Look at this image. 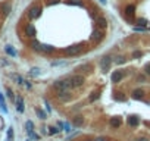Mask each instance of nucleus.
<instances>
[{
  "mask_svg": "<svg viewBox=\"0 0 150 141\" xmlns=\"http://www.w3.org/2000/svg\"><path fill=\"white\" fill-rule=\"evenodd\" d=\"M53 87H55L56 91H69L71 90V82H69V79H60V81L55 82Z\"/></svg>",
  "mask_w": 150,
  "mask_h": 141,
  "instance_id": "nucleus-1",
  "label": "nucleus"
},
{
  "mask_svg": "<svg viewBox=\"0 0 150 141\" xmlns=\"http://www.w3.org/2000/svg\"><path fill=\"white\" fill-rule=\"evenodd\" d=\"M69 82H71V88H77V87H81L84 84V77L83 75H72L69 77Z\"/></svg>",
  "mask_w": 150,
  "mask_h": 141,
  "instance_id": "nucleus-2",
  "label": "nucleus"
},
{
  "mask_svg": "<svg viewBox=\"0 0 150 141\" xmlns=\"http://www.w3.org/2000/svg\"><path fill=\"white\" fill-rule=\"evenodd\" d=\"M25 131H26V134L30 135L31 140H40V135H37V134L34 132V125H33L31 121H26L25 122Z\"/></svg>",
  "mask_w": 150,
  "mask_h": 141,
  "instance_id": "nucleus-3",
  "label": "nucleus"
},
{
  "mask_svg": "<svg viewBox=\"0 0 150 141\" xmlns=\"http://www.w3.org/2000/svg\"><path fill=\"white\" fill-rule=\"evenodd\" d=\"M28 18L33 21V19H37L38 16L41 15V9L38 8V6H33V8H30V10H28Z\"/></svg>",
  "mask_w": 150,
  "mask_h": 141,
  "instance_id": "nucleus-4",
  "label": "nucleus"
},
{
  "mask_svg": "<svg viewBox=\"0 0 150 141\" xmlns=\"http://www.w3.org/2000/svg\"><path fill=\"white\" fill-rule=\"evenodd\" d=\"M96 28H99V30H106V28H108V21H106V18H103V16L96 18Z\"/></svg>",
  "mask_w": 150,
  "mask_h": 141,
  "instance_id": "nucleus-5",
  "label": "nucleus"
},
{
  "mask_svg": "<svg viewBox=\"0 0 150 141\" xmlns=\"http://www.w3.org/2000/svg\"><path fill=\"white\" fill-rule=\"evenodd\" d=\"M15 106H16V110L19 112V113H24V110H25V106H24V99L21 96H18L15 99Z\"/></svg>",
  "mask_w": 150,
  "mask_h": 141,
  "instance_id": "nucleus-6",
  "label": "nucleus"
},
{
  "mask_svg": "<svg viewBox=\"0 0 150 141\" xmlns=\"http://www.w3.org/2000/svg\"><path fill=\"white\" fill-rule=\"evenodd\" d=\"M110 63H112V59H110L109 56H106V57H103V59H101L100 66H101V69H103V72H106V70L110 68Z\"/></svg>",
  "mask_w": 150,
  "mask_h": 141,
  "instance_id": "nucleus-7",
  "label": "nucleus"
},
{
  "mask_svg": "<svg viewBox=\"0 0 150 141\" xmlns=\"http://www.w3.org/2000/svg\"><path fill=\"white\" fill-rule=\"evenodd\" d=\"M103 37H105L103 30H99V28H96V30L93 31V34H91V40H96V41H100Z\"/></svg>",
  "mask_w": 150,
  "mask_h": 141,
  "instance_id": "nucleus-8",
  "label": "nucleus"
},
{
  "mask_svg": "<svg viewBox=\"0 0 150 141\" xmlns=\"http://www.w3.org/2000/svg\"><path fill=\"white\" fill-rule=\"evenodd\" d=\"M25 34L28 35V37H35V34H37V30H35V26L31 25V24H28V25L25 26Z\"/></svg>",
  "mask_w": 150,
  "mask_h": 141,
  "instance_id": "nucleus-9",
  "label": "nucleus"
},
{
  "mask_svg": "<svg viewBox=\"0 0 150 141\" xmlns=\"http://www.w3.org/2000/svg\"><path fill=\"white\" fill-rule=\"evenodd\" d=\"M135 13V4H127V8H125V15L128 16V18H132Z\"/></svg>",
  "mask_w": 150,
  "mask_h": 141,
  "instance_id": "nucleus-10",
  "label": "nucleus"
},
{
  "mask_svg": "<svg viewBox=\"0 0 150 141\" xmlns=\"http://www.w3.org/2000/svg\"><path fill=\"white\" fill-rule=\"evenodd\" d=\"M57 99L62 101H68L71 99V94H69V91H57Z\"/></svg>",
  "mask_w": 150,
  "mask_h": 141,
  "instance_id": "nucleus-11",
  "label": "nucleus"
},
{
  "mask_svg": "<svg viewBox=\"0 0 150 141\" xmlns=\"http://www.w3.org/2000/svg\"><path fill=\"white\" fill-rule=\"evenodd\" d=\"M122 78H124V72L122 70H116V72L112 74V82H119Z\"/></svg>",
  "mask_w": 150,
  "mask_h": 141,
  "instance_id": "nucleus-12",
  "label": "nucleus"
},
{
  "mask_svg": "<svg viewBox=\"0 0 150 141\" xmlns=\"http://www.w3.org/2000/svg\"><path fill=\"white\" fill-rule=\"evenodd\" d=\"M65 52H66L68 55H77V53L81 52V46H74V47L65 48Z\"/></svg>",
  "mask_w": 150,
  "mask_h": 141,
  "instance_id": "nucleus-13",
  "label": "nucleus"
},
{
  "mask_svg": "<svg viewBox=\"0 0 150 141\" xmlns=\"http://www.w3.org/2000/svg\"><path fill=\"white\" fill-rule=\"evenodd\" d=\"M4 52L8 53L9 56H12V57H16V56H18V52H16L12 46H4Z\"/></svg>",
  "mask_w": 150,
  "mask_h": 141,
  "instance_id": "nucleus-14",
  "label": "nucleus"
},
{
  "mask_svg": "<svg viewBox=\"0 0 150 141\" xmlns=\"http://www.w3.org/2000/svg\"><path fill=\"white\" fill-rule=\"evenodd\" d=\"M10 78L13 79V81H15L18 85H24V78L21 77V75H18V74H10Z\"/></svg>",
  "mask_w": 150,
  "mask_h": 141,
  "instance_id": "nucleus-15",
  "label": "nucleus"
},
{
  "mask_svg": "<svg viewBox=\"0 0 150 141\" xmlns=\"http://www.w3.org/2000/svg\"><path fill=\"white\" fill-rule=\"evenodd\" d=\"M143 97H144V91H143V90H134V91H132V99L141 100Z\"/></svg>",
  "mask_w": 150,
  "mask_h": 141,
  "instance_id": "nucleus-16",
  "label": "nucleus"
},
{
  "mask_svg": "<svg viewBox=\"0 0 150 141\" xmlns=\"http://www.w3.org/2000/svg\"><path fill=\"white\" fill-rule=\"evenodd\" d=\"M53 50H55V48L50 44H40V52H43V53H52Z\"/></svg>",
  "mask_w": 150,
  "mask_h": 141,
  "instance_id": "nucleus-17",
  "label": "nucleus"
},
{
  "mask_svg": "<svg viewBox=\"0 0 150 141\" xmlns=\"http://www.w3.org/2000/svg\"><path fill=\"white\" fill-rule=\"evenodd\" d=\"M138 123H140V119L137 116H130L128 118V125L130 126H137Z\"/></svg>",
  "mask_w": 150,
  "mask_h": 141,
  "instance_id": "nucleus-18",
  "label": "nucleus"
},
{
  "mask_svg": "<svg viewBox=\"0 0 150 141\" xmlns=\"http://www.w3.org/2000/svg\"><path fill=\"white\" fill-rule=\"evenodd\" d=\"M0 107L3 113H8V107H6V101H4V96L0 93Z\"/></svg>",
  "mask_w": 150,
  "mask_h": 141,
  "instance_id": "nucleus-19",
  "label": "nucleus"
},
{
  "mask_svg": "<svg viewBox=\"0 0 150 141\" xmlns=\"http://www.w3.org/2000/svg\"><path fill=\"white\" fill-rule=\"evenodd\" d=\"M110 125H112V128H119L121 126V119L119 118H110Z\"/></svg>",
  "mask_w": 150,
  "mask_h": 141,
  "instance_id": "nucleus-20",
  "label": "nucleus"
},
{
  "mask_svg": "<svg viewBox=\"0 0 150 141\" xmlns=\"http://www.w3.org/2000/svg\"><path fill=\"white\" fill-rule=\"evenodd\" d=\"M35 113H37V115H38V118L41 119V121H44V119L47 118V115H46V113H44V112L41 110V109H38V107H35Z\"/></svg>",
  "mask_w": 150,
  "mask_h": 141,
  "instance_id": "nucleus-21",
  "label": "nucleus"
},
{
  "mask_svg": "<svg viewBox=\"0 0 150 141\" xmlns=\"http://www.w3.org/2000/svg\"><path fill=\"white\" fill-rule=\"evenodd\" d=\"M40 74H41V72H40V69H38V68H33V69H31V72H30L31 77H38Z\"/></svg>",
  "mask_w": 150,
  "mask_h": 141,
  "instance_id": "nucleus-22",
  "label": "nucleus"
},
{
  "mask_svg": "<svg viewBox=\"0 0 150 141\" xmlns=\"http://www.w3.org/2000/svg\"><path fill=\"white\" fill-rule=\"evenodd\" d=\"M68 3H69V4H77V6H84L83 0H69Z\"/></svg>",
  "mask_w": 150,
  "mask_h": 141,
  "instance_id": "nucleus-23",
  "label": "nucleus"
},
{
  "mask_svg": "<svg viewBox=\"0 0 150 141\" xmlns=\"http://www.w3.org/2000/svg\"><path fill=\"white\" fill-rule=\"evenodd\" d=\"M31 47H33V50H37V52H40V43H38L37 40L31 43Z\"/></svg>",
  "mask_w": 150,
  "mask_h": 141,
  "instance_id": "nucleus-24",
  "label": "nucleus"
},
{
  "mask_svg": "<svg viewBox=\"0 0 150 141\" xmlns=\"http://www.w3.org/2000/svg\"><path fill=\"white\" fill-rule=\"evenodd\" d=\"M6 94H8V97L12 101H15V96H13V93H12L10 88H6Z\"/></svg>",
  "mask_w": 150,
  "mask_h": 141,
  "instance_id": "nucleus-25",
  "label": "nucleus"
},
{
  "mask_svg": "<svg viewBox=\"0 0 150 141\" xmlns=\"http://www.w3.org/2000/svg\"><path fill=\"white\" fill-rule=\"evenodd\" d=\"M59 128H56V126H50V128H49V134H52V135H55V134H57V132H59Z\"/></svg>",
  "mask_w": 150,
  "mask_h": 141,
  "instance_id": "nucleus-26",
  "label": "nucleus"
},
{
  "mask_svg": "<svg viewBox=\"0 0 150 141\" xmlns=\"http://www.w3.org/2000/svg\"><path fill=\"white\" fill-rule=\"evenodd\" d=\"M137 24H138V26H146V25H147V24H149V22H147L146 19L140 18V19H137Z\"/></svg>",
  "mask_w": 150,
  "mask_h": 141,
  "instance_id": "nucleus-27",
  "label": "nucleus"
},
{
  "mask_svg": "<svg viewBox=\"0 0 150 141\" xmlns=\"http://www.w3.org/2000/svg\"><path fill=\"white\" fill-rule=\"evenodd\" d=\"M74 123H75L77 126L81 125V123H83V118H81V116H77V118L74 119Z\"/></svg>",
  "mask_w": 150,
  "mask_h": 141,
  "instance_id": "nucleus-28",
  "label": "nucleus"
},
{
  "mask_svg": "<svg viewBox=\"0 0 150 141\" xmlns=\"http://www.w3.org/2000/svg\"><path fill=\"white\" fill-rule=\"evenodd\" d=\"M3 10H4V15H8V13H9V10H10V6L4 4V6H3Z\"/></svg>",
  "mask_w": 150,
  "mask_h": 141,
  "instance_id": "nucleus-29",
  "label": "nucleus"
},
{
  "mask_svg": "<svg viewBox=\"0 0 150 141\" xmlns=\"http://www.w3.org/2000/svg\"><path fill=\"white\" fill-rule=\"evenodd\" d=\"M90 68V65H83V66H79V70H88Z\"/></svg>",
  "mask_w": 150,
  "mask_h": 141,
  "instance_id": "nucleus-30",
  "label": "nucleus"
},
{
  "mask_svg": "<svg viewBox=\"0 0 150 141\" xmlns=\"http://www.w3.org/2000/svg\"><path fill=\"white\" fill-rule=\"evenodd\" d=\"M97 97H99V93H93V96L90 97V101H94L96 99H97Z\"/></svg>",
  "mask_w": 150,
  "mask_h": 141,
  "instance_id": "nucleus-31",
  "label": "nucleus"
},
{
  "mask_svg": "<svg viewBox=\"0 0 150 141\" xmlns=\"http://www.w3.org/2000/svg\"><path fill=\"white\" fill-rule=\"evenodd\" d=\"M144 70H146L147 75H150V63H147L146 66H144Z\"/></svg>",
  "mask_w": 150,
  "mask_h": 141,
  "instance_id": "nucleus-32",
  "label": "nucleus"
},
{
  "mask_svg": "<svg viewBox=\"0 0 150 141\" xmlns=\"http://www.w3.org/2000/svg\"><path fill=\"white\" fill-rule=\"evenodd\" d=\"M24 85H25L26 88L30 90V88H31V82H30V81H25V79H24Z\"/></svg>",
  "mask_w": 150,
  "mask_h": 141,
  "instance_id": "nucleus-33",
  "label": "nucleus"
},
{
  "mask_svg": "<svg viewBox=\"0 0 150 141\" xmlns=\"http://www.w3.org/2000/svg\"><path fill=\"white\" fill-rule=\"evenodd\" d=\"M140 56H141V52H134L132 53V57H134V59L135 57H140Z\"/></svg>",
  "mask_w": 150,
  "mask_h": 141,
  "instance_id": "nucleus-34",
  "label": "nucleus"
},
{
  "mask_svg": "<svg viewBox=\"0 0 150 141\" xmlns=\"http://www.w3.org/2000/svg\"><path fill=\"white\" fill-rule=\"evenodd\" d=\"M63 128H65V131H68V132L71 131V126H69V123H63Z\"/></svg>",
  "mask_w": 150,
  "mask_h": 141,
  "instance_id": "nucleus-35",
  "label": "nucleus"
},
{
  "mask_svg": "<svg viewBox=\"0 0 150 141\" xmlns=\"http://www.w3.org/2000/svg\"><path fill=\"white\" fill-rule=\"evenodd\" d=\"M124 62H125L124 57H118V59H116V63H124Z\"/></svg>",
  "mask_w": 150,
  "mask_h": 141,
  "instance_id": "nucleus-36",
  "label": "nucleus"
},
{
  "mask_svg": "<svg viewBox=\"0 0 150 141\" xmlns=\"http://www.w3.org/2000/svg\"><path fill=\"white\" fill-rule=\"evenodd\" d=\"M135 141H149V138H146V137H140V138H137Z\"/></svg>",
  "mask_w": 150,
  "mask_h": 141,
  "instance_id": "nucleus-37",
  "label": "nucleus"
},
{
  "mask_svg": "<svg viewBox=\"0 0 150 141\" xmlns=\"http://www.w3.org/2000/svg\"><path fill=\"white\" fill-rule=\"evenodd\" d=\"M56 3H59V0H50L49 2V4H56Z\"/></svg>",
  "mask_w": 150,
  "mask_h": 141,
  "instance_id": "nucleus-38",
  "label": "nucleus"
},
{
  "mask_svg": "<svg viewBox=\"0 0 150 141\" xmlns=\"http://www.w3.org/2000/svg\"><path fill=\"white\" fill-rule=\"evenodd\" d=\"M46 109H47V112H49V113L52 112V109H50V106H49V103H47V101H46Z\"/></svg>",
  "mask_w": 150,
  "mask_h": 141,
  "instance_id": "nucleus-39",
  "label": "nucleus"
},
{
  "mask_svg": "<svg viewBox=\"0 0 150 141\" xmlns=\"http://www.w3.org/2000/svg\"><path fill=\"white\" fill-rule=\"evenodd\" d=\"M100 2H101V3H106V0H100Z\"/></svg>",
  "mask_w": 150,
  "mask_h": 141,
  "instance_id": "nucleus-40",
  "label": "nucleus"
},
{
  "mask_svg": "<svg viewBox=\"0 0 150 141\" xmlns=\"http://www.w3.org/2000/svg\"><path fill=\"white\" fill-rule=\"evenodd\" d=\"M28 141H30V140H28Z\"/></svg>",
  "mask_w": 150,
  "mask_h": 141,
  "instance_id": "nucleus-41",
  "label": "nucleus"
}]
</instances>
